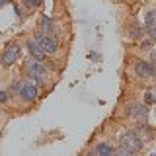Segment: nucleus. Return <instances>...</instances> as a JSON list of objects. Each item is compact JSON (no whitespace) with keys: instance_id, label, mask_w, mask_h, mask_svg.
Masks as SVG:
<instances>
[{"instance_id":"nucleus-11","label":"nucleus","mask_w":156,"mask_h":156,"mask_svg":"<svg viewBox=\"0 0 156 156\" xmlns=\"http://www.w3.org/2000/svg\"><path fill=\"white\" fill-rule=\"evenodd\" d=\"M146 27L148 29L156 27V12H150L148 16H146Z\"/></svg>"},{"instance_id":"nucleus-9","label":"nucleus","mask_w":156,"mask_h":156,"mask_svg":"<svg viewBox=\"0 0 156 156\" xmlns=\"http://www.w3.org/2000/svg\"><path fill=\"white\" fill-rule=\"evenodd\" d=\"M27 49H29V53H31V58H35V61H39V62H41L43 58L47 57L45 53L41 51V47H39L37 43L33 41V39H29V41H27Z\"/></svg>"},{"instance_id":"nucleus-6","label":"nucleus","mask_w":156,"mask_h":156,"mask_svg":"<svg viewBox=\"0 0 156 156\" xmlns=\"http://www.w3.org/2000/svg\"><path fill=\"white\" fill-rule=\"evenodd\" d=\"M37 94H39V90H37V86L33 84V82H27V84H22V90H20V98H22L23 101H35L37 100Z\"/></svg>"},{"instance_id":"nucleus-1","label":"nucleus","mask_w":156,"mask_h":156,"mask_svg":"<svg viewBox=\"0 0 156 156\" xmlns=\"http://www.w3.org/2000/svg\"><path fill=\"white\" fill-rule=\"evenodd\" d=\"M26 74H27V78H31V82L37 86V84H41V82L47 80V68L39 61H35V58H29V62L26 65Z\"/></svg>"},{"instance_id":"nucleus-16","label":"nucleus","mask_w":156,"mask_h":156,"mask_svg":"<svg viewBox=\"0 0 156 156\" xmlns=\"http://www.w3.org/2000/svg\"><path fill=\"white\" fill-rule=\"evenodd\" d=\"M150 37H152V41H156V27L150 29Z\"/></svg>"},{"instance_id":"nucleus-10","label":"nucleus","mask_w":156,"mask_h":156,"mask_svg":"<svg viewBox=\"0 0 156 156\" xmlns=\"http://www.w3.org/2000/svg\"><path fill=\"white\" fill-rule=\"evenodd\" d=\"M113 152H115V148L109 143H98L96 148H94L96 156H113Z\"/></svg>"},{"instance_id":"nucleus-3","label":"nucleus","mask_w":156,"mask_h":156,"mask_svg":"<svg viewBox=\"0 0 156 156\" xmlns=\"http://www.w3.org/2000/svg\"><path fill=\"white\" fill-rule=\"evenodd\" d=\"M121 144H123L125 150H129V152H139L140 148H143V139H140L139 135L135 133V131H129V133L123 135V139H121Z\"/></svg>"},{"instance_id":"nucleus-4","label":"nucleus","mask_w":156,"mask_h":156,"mask_svg":"<svg viewBox=\"0 0 156 156\" xmlns=\"http://www.w3.org/2000/svg\"><path fill=\"white\" fill-rule=\"evenodd\" d=\"M135 72H136L140 78H152V76H156V66L152 65V62L139 61V62L135 65Z\"/></svg>"},{"instance_id":"nucleus-17","label":"nucleus","mask_w":156,"mask_h":156,"mask_svg":"<svg viewBox=\"0 0 156 156\" xmlns=\"http://www.w3.org/2000/svg\"><path fill=\"white\" fill-rule=\"evenodd\" d=\"M8 2H10V0H0V10H2L4 6H6V4H8Z\"/></svg>"},{"instance_id":"nucleus-15","label":"nucleus","mask_w":156,"mask_h":156,"mask_svg":"<svg viewBox=\"0 0 156 156\" xmlns=\"http://www.w3.org/2000/svg\"><path fill=\"white\" fill-rule=\"evenodd\" d=\"M150 43H152L150 39H144V41H143V49H150Z\"/></svg>"},{"instance_id":"nucleus-2","label":"nucleus","mask_w":156,"mask_h":156,"mask_svg":"<svg viewBox=\"0 0 156 156\" xmlns=\"http://www.w3.org/2000/svg\"><path fill=\"white\" fill-rule=\"evenodd\" d=\"M33 41L41 47V51L45 53V55H55V53L58 51V39L55 35H43V33H37V35L33 37Z\"/></svg>"},{"instance_id":"nucleus-14","label":"nucleus","mask_w":156,"mask_h":156,"mask_svg":"<svg viewBox=\"0 0 156 156\" xmlns=\"http://www.w3.org/2000/svg\"><path fill=\"white\" fill-rule=\"evenodd\" d=\"M4 101H8V94L0 90V104H4Z\"/></svg>"},{"instance_id":"nucleus-20","label":"nucleus","mask_w":156,"mask_h":156,"mask_svg":"<svg viewBox=\"0 0 156 156\" xmlns=\"http://www.w3.org/2000/svg\"><path fill=\"white\" fill-rule=\"evenodd\" d=\"M113 156H119V154H115V152H113Z\"/></svg>"},{"instance_id":"nucleus-7","label":"nucleus","mask_w":156,"mask_h":156,"mask_svg":"<svg viewBox=\"0 0 156 156\" xmlns=\"http://www.w3.org/2000/svg\"><path fill=\"white\" fill-rule=\"evenodd\" d=\"M39 33H43V35H53V33H57V27H55V23H53L51 16L39 18Z\"/></svg>"},{"instance_id":"nucleus-19","label":"nucleus","mask_w":156,"mask_h":156,"mask_svg":"<svg viewBox=\"0 0 156 156\" xmlns=\"http://www.w3.org/2000/svg\"><path fill=\"white\" fill-rule=\"evenodd\" d=\"M90 156H96V154H94V152H92V154H90Z\"/></svg>"},{"instance_id":"nucleus-5","label":"nucleus","mask_w":156,"mask_h":156,"mask_svg":"<svg viewBox=\"0 0 156 156\" xmlns=\"http://www.w3.org/2000/svg\"><path fill=\"white\" fill-rule=\"evenodd\" d=\"M18 57H20V47L18 45H10V47H6L4 49V53H2V65L4 66H12L14 62L18 61Z\"/></svg>"},{"instance_id":"nucleus-12","label":"nucleus","mask_w":156,"mask_h":156,"mask_svg":"<svg viewBox=\"0 0 156 156\" xmlns=\"http://www.w3.org/2000/svg\"><path fill=\"white\" fill-rule=\"evenodd\" d=\"M20 90H22V82L16 80V82H12V86H10V94H20Z\"/></svg>"},{"instance_id":"nucleus-13","label":"nucleus","mask_w":156,"mask_h":156,"mask_svg":"<svg viewBox=\"0 0 156 156\" xmlns=\"http://www.w3.org/2000/svg\"><path fill=\"white\" fill-rule=\"evenodd\" d=\"M23 4H26L27 8H37L39 4H41V0H23Z\"/></svg>"},{"instance_id":"nucleus-8","label":"nucleus","mask_w":156,"mask_h":156,"mask_svg":"<svg viewBox=\"0 0 156 156\" xmlns=\"http://www.w3.org/2000/svg\"><path fill=\"white\" fill-rule=\"evenodd\" d=\"M129 107H131V109H129V115H135L139 123H140V119H143V123H146V115H148V109H146V105L131 104Z\"/></svg>"},{"instance_id":"nucleus-18","label":"nucleus","mask_w":156,"mask_h":156,"mask_svg":"<svg viewBox=\"0 0 156 156\" xmlns=\"http://www.w3.org/2000/svg\"><path fill=\"white\" fill-rule=\"evenodd\" d=\"M152 61L156 62V51H152Z\"/></svg>"}]
</instances>
